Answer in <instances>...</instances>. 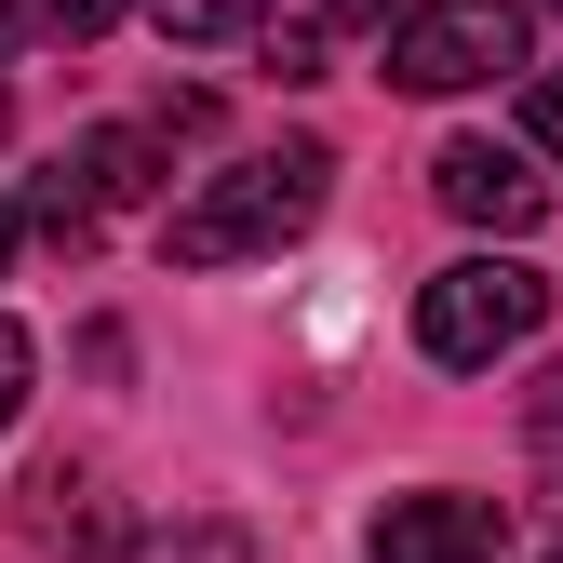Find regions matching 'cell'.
Returning a JSON list of instances; mask_svg holds the SVG:
<instances>
[{"label":"cell","instance_id":"cell-1","mask_svg":"<svg viewBox=\"0 0 563 563\" xmlns=\"http://www.w3.org/2000/svg\"><path fill=\"white\" fill-rule=\"evenodd\" d=\"M322 188H335V148H322V134H296V148H255V162L201 175L175 216H162V255H175V268H242V255H282V242L322 216Z\"/></svg>","mask_w":563,"mask_h":563},{"label":"cell","instance_id":"cell-2","mask_svg":"<svg viewBox=\"0 0 563 563\" xmlns=\"http://www.w3.org/2000/svg\"><path fill=\"white\" fill-rule=\"evenodd\" d=\"M537 322H550V282H537L523 255H456V268L416 282V349H430V363H456V376L510 363Z\"/></svg>","mask_w":563,"mask_h":563},{"label":"cell","instance_id":"cell-3","mask_svg":"<svg viewBox=\"0 0 563 563\" xmlns=\"http://www.w3.org/2000/svg\"><path fill=\"white\" fill-rule=\"evenodd\" d=\"M162 148H175L162 121H95L81 148H67V162H54V175L27 188V229L81 255V242H95V229L121 216V201H162Z\"/></svg>","mask_w":563,"mask_h":563},{"label":"cell","instance_id":"cell-4","mask_svg":"<svg viewBox=\"0 0 563 563\" xmlns=\"http://www.w3.org/2000/svg\"><path fill=\"white\" fill-rule=\"evenodd\" d=\"M497 67H523V0H416V14H389L402 95H483Z\"/></svg>","mask_w":563,"mask_h":563},{"label":"cell","instance_id":"cell-5","mask_svg":"<svg viewBox=\"0 0 563 563\" xmlns=\"http://www.w3.org/2000/svg\"><path fill=\"white\" fill-rule=\"evenodd\" d=\"M430 201H443L456 229H497V242L550 229V175H537V148H497V134H443Z\"/></svg>","mask_w":563,"mask_h":563},{"label":"cell","instance_id":"cell-6","mask_svg":"<svg viewBox=\"0 0 563 563\" xmlns=\"http://www.w3.org/2000/svg\"><path fill=\"white\" fill-rule=\"evenodd\" d=\"M376 563H510V523L483 497H389L376 510Z\"/></svg>","mask_w":563,"mask_h":563},{"label":"cell","instance_id":"cell-7","mask_svg":"<svg viewBox=\"0 0 563 563\" xmlns=\"http://www.w3.org/2000/svg\"><path fill=\"white\" fill-rule=\"evenodd\" d=\"M148 27H162V41H255L268 0H148Z\"/></svg>","mask_w":563,"mask_h":563},{"label":"cell","instance_id":"cell-8","mask_svg":"<svg viewBox=\"0 0 563 563\" xmlns=\"http://www.w3.org/2000/svg\"><path fill=\"white\" fill-rule=\"evenodd\" d=\"M523 148L563 162V67H537V81H523Z\"/></svg>","mask_w":563,"mask_h":563},{"label":"cell","instance_id":"cell-9","mask_svg":"<svg viewBox=\"0 0 563 563\" xmlns=\"http://www.w3.org/2000/svg\"><path fill=\"white\" fill-rule=\"evenodd\" d=\"M27 27H54V41H108L121 0H27Z\"/></svg>","mask_w":563,"mask_h":563},{"label":"cell","instance_id":"cell-10","mask_svg":"<svg viewBox=\"0 0 563 563\" xmlns=\"http://www.w3.org/2000/svg\"><path fill=\"white\" fill-rule=\"evenodd\" d=\"M27 376H41V349H27V322H0V430L27 416Z\"/></svg>","mask_w":563,"mask_h":563},{"label":"cell","instance_id":"cell-11","mask_svg":"<svg viewBox=\"0 0 563 563\" xmlns=\"http://www.w3.org/2000/svg\"><path fill=\"white\" fill-rule=\"evenodd\" d=\"M268 67L282 81H322V27H268Z\"/></svg>","mask_w":563,"mask_h":563},{"label":"cell","instance_id":"cell-12","mask_svg":"<svg viewBox=\"0 0 563 563\" xmlns=\"http://www.w3.org/2000/svg\"><path fill=\"white\" fill-rule=\"evenodd\" d=\"M537 430H550V443H563V363H550V389H537Z\"/></svg>","mask_w":563,"mask_h":563},{"label":"cell","instance_id":"cell-13","mask_svg":"<svg viewBox=\"0 0 563 563\" xmlns=\"http://www.w3.org/2000/svg\"><path fill=\"white\" fill-rule=\"evenodd\" d=\"M14 41H27V0H0V67H14Z\"/></svg>","mask_w":563,"mask_h":563},{"label":"cell","instance_id":"cell-14","mask_svg":"<svg viewBox=\"0 0 563 563\" xmlns=\"http://www.w3.org/2000/svg\"><path fill=\"white\" fill-rule=\"evenodd\" d=\"M335 27H389V0H335Z\"/></svg>","mask_w":563,"mask_h":563},{"label":"cell","instance_id":"cell-15","mask_svg":"<svg viewBox=\"0 0 563 563\" xmlns=\"http://www.w3.org/2000/svg\"><path fill=\"white\" fill-rule=\"evenodd\" d=\"M14 242H27V216H14V201H0V268H14Z\"/></svg>","mask_w":563,"mask_h":563},{"label":"cell","instance_id":"cell-16","mask_svg":"<svg viewBox=\"0 0 563 563\" xmlns=\"http://www.w3.org/2000/svg\"><path fill=\"white\" fill-rule=\"evenodd\" d=\"M550 14H563V0H550Z\"/></svg>","mask_w":563,"mask_h":563},{"label":"cell","instance_id":"cell-17","mask_svg":"<svg viewBox=\"0 0 563 563\" xmlns=\"http://www.w3.org/2000/svg\"><path fill=\"white\" fill-rule=\"evenodd\" d=\"M550 563H563V550H550Z\"/></svg>","mask_w":563,"mask_h":563}]
</instances>
